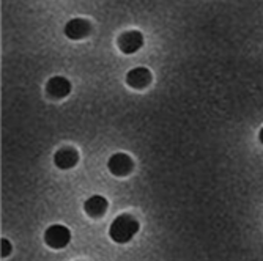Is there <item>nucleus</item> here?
Returning <instances> with one entry per match:
<instances>
[{
    "mask_svg": "<svg viewBox=\"0 0 263 261\" xmlns=\"http://www.w3.org/2000/svg\"><path fill=\"white\" fill-rule=\"evenodd\" d=\"M139 231V222L131 214H120L114 219L109 227L110 239L117 244L129 243Z\"/></svg>",
    "mask_w": 263,
    "mask_h": 261,
    "instance_id": "1",
    "label": "nucleus"
},
{
    "mask_svg": "<svg viewBox=\"0 0 263 261\" xmlns=\"http://www.w3.org/2000/svg\"><path fill=\"white\" fill-rule=\"evenodd\" d=\"M71 241V231L60 224L51 225L44 231V243L47 244V247L60 250L65 249Z\"/></svg>",
    "mask_w": 263,
    "mask_h": 261,
    "instance_id": "2",
    "label": "nucleus"
},
{
    "mask_svg": "<svg viewBox=\"0 0 263 261\" xmlns=\"http://www.w3.org/2000/svg\"><path fill=\"white\" fill-rule=\"evenodd\" d=\"M107 169L114 176H126L134 169V160L125 153H115L107 160Z\"/></svg>",
    "mask_w": 263,
    "mask_h": 261,
    "instance_id": "3",
    "label": "nucleus"
},
{
    "mask_svg": "<svg viewBox=\"0 0 263 261\" xmlns=\"http://www.w3.org/2000/svg\"><path fill=\"white\" fill-rule=\"evenodd\" d=\"M91 32V24L90 21L84 19V17H73L66 22L65 26V35L66 38L78 41V39H84L90 35Z\"/></svg>",
    "mask_w": 263,
    "mask_h": 261,
    "instance_id": "4",
    "label": "nucleus"
},
{
    "mask_svg": "<svg viewBox=\"0 0 263 261\" xmlns=\"http://www.w3.org/2000/svg\"><path fill=\"white\" fill-rule=\"evenodd\" d=\"M117 44H118V49L123 54H128V55L136 54L143 46V35L139 30H128L118 36Z\"/></svg>",
    "mask_w": 263,
    "mask_h": 261,
    "instance_id": "5",
    "label": "nucleus"
},
{
    "mask_svg": "<svg viewBox=\"0 0 263 261\" xmlns=\"http://www.w3.org/2000/svg\"><path fill=\"white\" fill-rule=\"evenodd\" d=\"M71 90H73V85H71V82L63 76H54L46 84V93H47V96L52 99L66 98L71 93Z\"/></svg>",
    "mask_w": 263,
    "mask_h": 261,
    "instance_id": "6",
    "label": "nucleus"
},
{
    "mask_svg": "<svg viewBox=\"0 0 263 261\" xmlns=\"http://www.w3.org/2000/svg\"><path fill=\"white\" fill-rule=\"evenodd\" d=\"M152 73L148 68H143V66H139V68H133L129 73L126 74V84L131 87V88H136V90H143L147 88L150 84H152Z\"/></svg>",
    "mask_w": 263,
    "mask_h": 261,
    "instance_id": "7",
    "label": "nucleus"
},
{
    "mask_svg": "<svg viewBox=\"0 0 263 261\" xmlns=\"http://www.w3.org/2000/svg\"><path fill=\"white\" fill-rule=\"evenodd\" d=\"M78 162H79V153L73 147H63V148L57 150L54 154V164L60 170L73 169Z\"/></svg>",
    "mask_w": 263,
    "mask_h": 261,
    "instance_id": "8",
    "label": "nucleus"
},
{
    "mask_svg": "<svg viewBox=\"0 0 263 261\" xmlns=\"http://www.w3.org/2000/svg\"><path fill=\"white\" fill-rule=\"evenodd\" d=\"M107 200L103 195H91L84 203V211L88 217H101L107 211Z\"/></svg>",
    "mask_w": 263,
    "mask_h": 261,
    "instance_id": "9",
    "label": "nucleus"
},
{
    "mask_svg": "<svg viewBox=\"0 0 263 261\" xmlns=\"http://www.w3.org/2000/svg\"><path fill=\"white\" fill-rule=\"evenodd\" d=\"M10 252H11V244H10V241H8V239H2V256L7 258V256L10 255Z\"/></svg>",
    "mask_w": 263,
    "mask_h": 261,
    "instance_id": "10",
    "label": "nucleus"
},
{
    "mask_svg": "<svg viewBox=\"0 0 263 261\" xmlns=\"http://www.w3.org/2000/svg\"><path fill=\"white\" fill-rule=\"evenodd\" d=\"M258 140H260V144L263 145V128L258 131Z\"/></svg>",
    "mask_w": 263,
    "mask_h": 261,
    "instance_id": "11",
    "label": "nucleus"
}]
</instances>
